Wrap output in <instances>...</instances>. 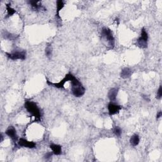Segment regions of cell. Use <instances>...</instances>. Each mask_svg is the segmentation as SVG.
Instances as JSON below:
<instances>
[{
	"instance_id": "obj_21",
	"label": "cell",
	"mask_w": 162,
	"mask_h": 162,
	"mask_svg": "<svg viewBox=\"0 0 162 162\" xmlns=\"http://www.w3.org/2000/svg\"><path fill=\"white\" fill-rule=\"evenodd\" d=\"M53 152H48V153H46V154H45V155L44 156V158L45 160H49V159H50V158L52 157V155H53Z\"/></svg>"
},
{
	"instance_id": "obj_1",
	"label": "cell",
	"mask_w": 162,
	"mask_h": 162,
	"mask_svg": "<svg viewBox=\"0 0 162 162\" xmlns=\"http://www.w3.org/2000/svg\"><path fill=\"white\" fill-rule=\"evenodd\" d=\"M101 40L104 46L109 49H113L115 47V41L112 31L108 27H103L101 31Z\"/></svg>"
},
{
	"instance_id": "obj_11",
	"label": "cell",
	"mask_w": 162,
	"mask_h": 162,
	"mask_svg": "<svg viewBox=\"0 0 162 162\" xmlns=\"http://www.w3.org/2000/svg\"><path fill=\"white\" fill-rule=\"evenodd\" d=\"M50 148L52 150V152L55 155H60L62 153V146L56 144H51L50 146Z\"/></svg>"
},
{
	"instance_id": "obj_15",
	"label": "cell",
	"mask_w": 162,
	"mask_h": 162,
	"mask_svg": "<svg viewBox=\"0 0 162 162\" xmlns=\"http://www.w3.org/2000/svg\"><path fill=\"white\" fill-rule=\"evenodd\" d=\"M64 5H65V3H64L63 1H62V0H59V1H56V16H57L59 18H60V11L61 10L63 7Z\"/></svg>"
},
{
	"instance_id": "obj_14",
	"label": "cell",
	"mask_w": 162,
	"mask_h": 162,
	"mask_svg": "<svg viewBox=\"0 0 162 162\" xmlns=\"http://www.w3.org/2000/svg\"><path fill=\"white\" fill-rule=\"evenodd\" d=\"M139 141H140V139H139L138 134H134L133 135H132L130 139V144L134 147L137 146L139 144Z\"/></svg>"
},
{
	"instance_id": "obj_20",
	"label": "cell",
	"mask_w": 162,
	"mask_h": 162,
	"mask_svg": "<svg viewBox=\"0 0 162 162\" xmlns=\"http://www.w3.org/2000/svg\"><path fill=\"white\" fill-rule=\"evenodd\" d=\"M161 96H162V88H161V86H160L159 89H158V91H157L156 98L158 100H160L161 98Z\"/></svg>"
},
{
	"instance_id": "obj_5",
	"label": "cell",
	"mask_w": 162,
	"mask_h": 162,
	"mask_svg": "<svg viewBox=\"0 0 162 162\" xmlns=\"http://www.w3.org/2000/svg\"><path fill=\"white\" fill-rule=\"evenodd\" d=\"M148 34L144 28L141 30V36L137 39L138 46L141 48H146L148 47Z\"/></svg>"
},
{
	"instance_id": "obj_23",
	"label": "cell",
	"mask_w": 162,
	"mask_h": 162,
	"mask_svg": "<svg viewBox=\"0 0 162 162\" xmlns=\"http://www.w3.org/2000/svg\"><path fill=\"white\" fill-rule=\"evenodd\" d=\"M142 97L144 98L146 101H149V97L148 96H146V95H142Z\"/></svg>"
},
{
	"instance_id": "obj_4",
	"label": "cell",
	"mask_w": 162,
	"mask_h": 162,
	"mask_svg": "<svg viewBox=\"0 0 162 162\" xmlns=\"http://www.w3.org/2000/svg\"><path fill=\"white\" fill-rule=\"evenodd\" d=\"M6 54L7 57L13 60H24L26 58V56H27L26 51L21 50H15L11 53H6Z\"/></svg>"
},
{
	"instance_id": "obj_17",
	"label": "cell",
	"mask_w": 162,
	"mask_h": 162,
	"mask_svg": "<svg viewBox=\"0 0 162 162\" xmlns=\"http://www.w3.org/2000/svg\"><path fill=\"white\" fill-rule=\"evenodd\" d=\"M6 10H7V15L8 17L12 16L13 15L16 13V11L13 8H12L9 5H6Z\"/></svg>"
},
{
	"instance_id": "obj_6",
	"label": "cell",
	"mask_w": 162,
	"mask_h": 162,
	"mask_svg": "<svg viewBox=\"0 0 162 162\" xmlns=\"http://www.w3.org/2000/svg\"><path fill=\"white\" fill-rule=\"evenodd\" d=\"M74 77L75 76L73 74H72L71 73H69L65 75V77H64L62 81H60L59 82H57V83H52V82H50L49 81H47V83L49 85L53 86L54 87L56 88L62 89V88H64V85H65V82L68 81H71Z\"/></svg>"
},
{
	"instance_id": "obj_16",
	"label": "cell",
	"mask_w": 162,
	"mask_h": 162,
	"mask_svg": "<svg viewBox=\"0 0 162 162\" xmlns=\"http://www.w3.org/2000/svg\"><path fill=\"white\" fill-rule=\"evenodd\" d=\"M45 54H46V56L48 58H50L52 56V48L51 45H48L45 50Z\"/></svg>"
},
{
	"instance_id": "obj_22",
	"label": "cell",
	"mask_w": 162,
	"mask_h": 162,
	"mask_svg": "<svg viewBox=\"0 0 162 162\" xmlns=\"http://www.w3.org/2000/svg\"><path fill=\"white\" fill-rule=\"evenodd\" d=\"M162 116V112L161 111L158 112V113L156 115V119H159L160 118H161V116Z\"/></svg>"
},
{
	"instance_id": "obj_7",
	"label": "cell",
	"mask_w": 162,
	"mask_h": 162,
	"mask_svg": "<svg viewBox=\"0 0 162 162\" xmlns=\"http://www.w3.org/2000/svg\"><path fill=\"white\" fill-rule=\"evenodd\" d=\"M121 109L122 107L115 102H110L108 105V113L110 116L119 114Z\"/></svg>"
},
{
	"instance_id": "obj_2",
	"label": "cell",
	"mask_w": 162,
	"mask_h": 162,
	"mask_svg": "<svg viewBox=\"0 0 162 162\" xmlns=\"http://www.w3.org/2000/svg\"><path fill=\"white\" fill-rule=\"evenodd\" d=\"M71 82V91L73 95L77 97H80L83 96L85 92L86 89L82 84L81 82L78 79L74 77L72 80L70 81Z\"/></svg>"
},
{
	"instance_id": "obj_8",
	"label": "cell",
	"mask_w": 162,
	"mask_h": 162,
	"mask_svg": "<svg viewBox=\"0 0 162 162\" xmlns=\"http://www.w3.org/2000/svg\"><path fill=\"white\" fill-rule=\"evenodd\" d=\"M18 144L19 145L20 147H24V148H27L32 149L36 148V144L32 141H27V139H24V138H20L18 141Z\"/></svg>"
},
{
	"instance_id": "obj_10",
	"label": "cell",
	"mask_w": 162,
	"mask_h": 162,
	"mask_svg": "<svg viewBox=\"0 0 162 162\" xmlns=\"http://www.w3.org/2000/svg\"><path fill=\"white\" fill-rule=\"evenodd\" d=\"M118 93H119L118 88H114L110 89V91H109L108 93V97L111 102H115L116 101V96L118 95Z\"/></svg>"
},
{
	"instance_id": "obj_13",
	"label": "cell",
	"mask_w": 162,
	"mask_h": 162,
	"mask_svg": "<svg viewBox=\"0 0 162 162\" xmlns=\"http://www.w3.org/2000/svg\"><path fill=\"white\" fill-rule=\"evenodd\" d=\"M28 3L32 6V8L34 10H45L44 7L39 4L40 1H28Z\"/></svg>"
},
{
	"instance_id": "obj_12",
	"label": "cell",
	"mask_w": 162,
	"mask_h": 162,
	"mask_svg": "<svg viewBox=\"0 0 162 162\" xmlns=\"http://www.w3.org/2000/svg\"><path fill=\"white\" fill-rule=\"evenodd\" d=\"M132 74H133V71L130 69L128 67H126L123 69L121 71V73H120V77L122 79H128L129 78Z\"/></svg>"
},
{
	"instance_id": "obj_9",
	"label": "cell",
	"mask_w": 162,
	"mask_h": 162,
	"mask_svg": "<svg viewBox=\"0 0 162 162\" xmlns=\"http://www.w3.org/2000/svg\"><path fill=\"white\" fill-rule=\"evenodd\" d=\"M5 134L8 135L9 137L12 139L13 141H17L18 139V135L17 134L16 129L13 126L8 127L5 131Z\"/></svg>"
},
{
	"instance_id": "obj_19",
	"label": "cell",
	"mask_w": 162,
	"mask_h": 162,
	"mask_svg": "<svg viewBox=\"0 0 162 162\" xmlns=\"http://www.w3.org/2000/svg\"><path fill=\"white\" fill-rule=\"evenodd\" d=\"M114 134L116 135L117 137H120L121 136V135H122V129H121V128L119 127V126H116L115 128L114 129Z\"/></svg>"
},
{
	"instance_id": "obj_3",
	"label": "cell",
	"mask_w": 162,
	"mask_h": 162,
	"mask_svg": "<svg viewBox=\"0 0 162 162\" xmlns=\"http://www.w3.org/2000/svg\"><path fill=\"white\" fill-rule=\"evenodd\" d=\"M25 108L27 110L28 113H29L34 117H35L36 120H40L41 118V112L37 104L31 101H26L25 102Z\"/></svg>"
},
{
	"instance_id": "obj_18",
	"label": "cell",
	"mask_w": 162,
	"mask_h": 162,
	"mask_svg": "<svg viewBox=\"0 0 162 162\" xmlns=\"http://www.w3.org/2000/svg\"><path fill=\"white\" fill-rule=\"evenodd\" d=\"M3 36L4 37L5 39H9V40H13L14 39H15V35L8 32H5L3 33Z\"/></svg>"
}]
</instances>
